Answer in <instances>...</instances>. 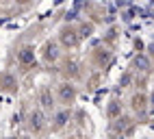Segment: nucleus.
I'll return each instance as SVG.
<instances>
[{
    "label": "nucleus",
    "instance_id": "obj_1",
    "mask_svg": "<svg viewBox=\"0 0 154 139\" xmlns=\"http://www.w3.org/2000/svg\"><path fill=\"white\" fill-rule=\"evenodd\" d=\"M59 96H61V102L69 104V102L76 100V89L72 85H67V83H63V85H59Z\"/></svg>",
    "mask_w": 154,
    "mask_h": 139
},
{
    "label": "nucleus",
    "instance_id": "obj_2",
    "mask_svg": "<svg viewBox=\"0 0 154 139\" xmlns=\"http://www.w3.org/2000/svg\"><path fill=\"white\" fill-rule=\"evenodd\" d=\"M30 128H33L35 133H39L44 128V113L42 111H37V113L30 115Z\"/></svg>",
    "mask_w": 154,
    "mask_h": 139
},
{
    "label": "nucleus",
    "instance_id": "obj_3",
    "mask_svg": "<svg viewBox=\"0 0 154 139\" xmlns=\"http://www.w3.org/2000/svg\"><path fill=\"white\" fill-rule=\"evenodd\" d=\"M35 59V54H33V50H30V48H24L22 52H20V61L22 63H30Z\"/></svg>",
    "mask_w": 154,
    "mask_h": 139
},
{
    "label": "nucleus",
    "instance_id": "obj_4",
    "mask_svg": "<svg viewBox=\"0 0 154 139\" xmlns=\"http://www.w3.org/2000/svg\"><path fill=\"white\" fill-rule=\"evenodd\" d=\"M42 107L44 109H52V100H50V91H48V89L42 91Z\"/></svg>",
    "mask_w": 154,
    "mask_h": 139
},
{
    "label": "nucleus",
    "instance_id": "obj_5",
    "mask_svg": "<svg viewBox=\"0 0 154 139\" xmlns=\"http://www.w3.org/2000/svg\"><path fill=\"white\" fill-rule=\"evenodd\" d=\"M57 57H59V52H57V46H48V52H46V59H48V61H50V59H52V61H54Z\"/></svg>",
    "mask_w": 154,
    "mask_h": 139
},
{
    "label": "nucleus",
    "instance_id": "obj_6",
    "mask_svg": "<svg viewBox=\"0 0 154 139\" xmlns=\"http://www.w3.org/2000/svg\"><path fill=\"white\" fill-rule=\"evenodd\" d=\"M65 120H67V113H61V115L57 117V126H63V124H65Z\"/></svg>",
    "mask_w": 154,
    "mask_h": 139
},
{
    "label": "nucleus",
    "instance_id": "obj_7",
    "mask_svg": "<svg viewBox=\"0 0 154 139\" xmlns=\"http://www.w3.org/2000/svg\"><path fill=\"white\" fill-rule=\"evenodd\" d=\"M20 2H28V0H20Z\"/></svg>",
    "mask_w": 154,
    "mask_h": 139
}]
</instances>
